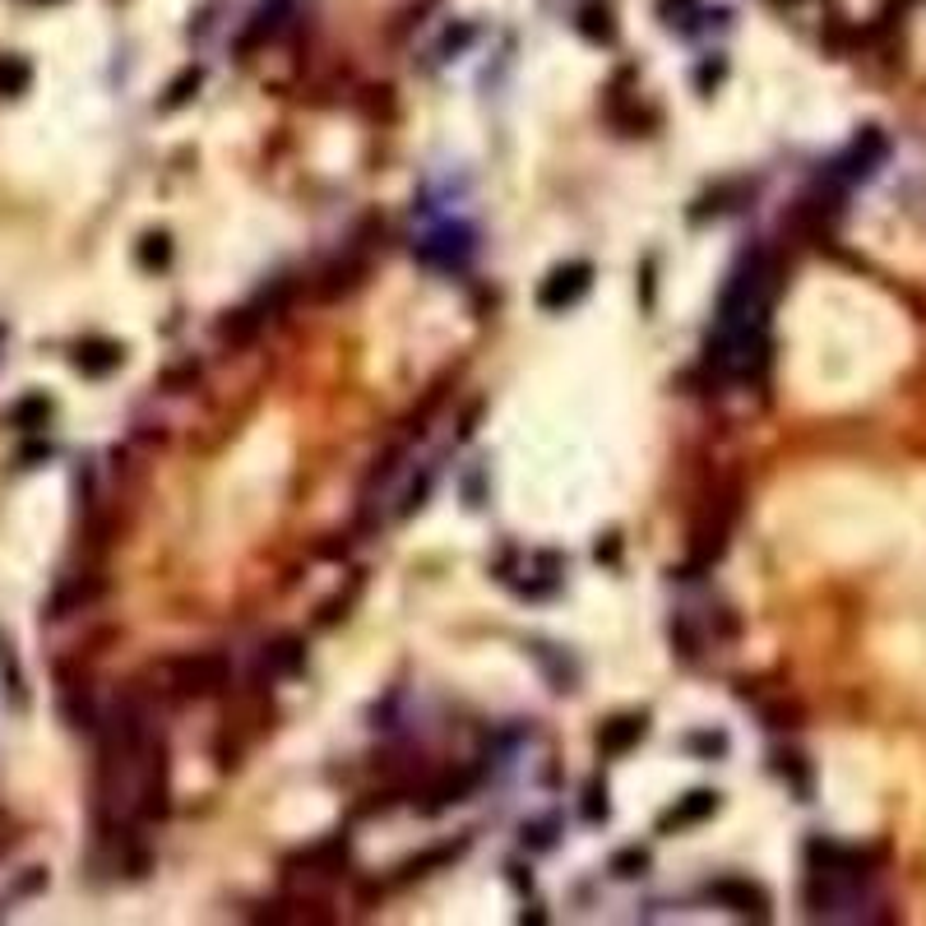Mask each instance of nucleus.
Returning a JSON list of instances; mask_svg holds the SVG:
<instances>
[{
	"mask_svg": "<svg viewBox=\"0 0 926 926\" xmlns=\"http://www.w3.org/2000/svg\"><path fill=\"white\" fill-rule=\"evenodd\" d=\"M144 685L149 695L186 704V700H213L232 685V663L223 654H181V658H163L144 667Z\"/></svg>",
	"mask_w": 926,
	"mask_h": 926,
	"instance_id": "obj_1",
	"label": "nucleus"
},
{
	"mask_svg": "<svg viewBox=\"0 0 926 926\" xmlns=\"http://www.w3.org/2000/svg\"><path fill=\"white\" fill-rule=\"evenodd\" d=\"M737 515H741V487L727 482L718 496H708V505L700 509V519L691 528V565L685 570H708L723 556L727 538H732V528H737Z\"/></svg>",
	"mask_w": 926,
	"mask_h": 926,
	"instance_id": "obj_2",
	"label": "nucleus"
},
{
	"mask_svg": "<svg viewBox=\"0 0 926 926\" xmlns=\"http://www.w3.org/2000/svg\"><path fill=\"white\" fill-rule=\"evenodd\" d=\"M371 273V242L366 236H357L339 260H333L325 273H320V297L333 302V297H348L352 288H362V279Z\"/></svg>",
	"mask_w": 926,
	"mask_h": 926,
	"instance_id": "obj_3",
	"label": "nucleus"
},
{
	"mask_svg": "<svg viewBox=\"0 0 926 926\" xmlns=\"http://www.w3.org/2000/svg\"><path fill=\"white\" fill-rule=\"evenodd\" d=\"M588 283H594V265H561V269H551L547 273V283H542V292H538V306L542 310H565V306H575L584 292H588Z\"/></svg>",
	"mask_w": 926,
	"mask_h": 926,
	"instance_id": "obj_4",
	"label": "nucleus"
},
{
	"mask_svg": "<svg viewBox=\"0 0 926 926\" xmlns=\"http://www.w3.org/2000/svg\"><path fill=\"white\" fill-rule=\"evenodd\" d=\"M343 866H348V834H333V839H325V843H315L310 853L292 857V861H288V876L333 880V876H343Z\"/></svg>",
	"mask_w": 926,
	"mask_h": 926,
	"instance_id": "obj_5",
	"label": "nucleus"
},
{
	"mask_svg": "<svg viewBox=\"0 0 926 926\" xmlns=\"http://www.w3.org/2000/svg\"><path fill=\"white\" fill-rule=\"evenodd\" d=\"M708 899L723 903V909H732L737 917H760V922L770 917V894H764L760 884H751V880H737V876L708 884Z\"/></svg>",
	"mask_w": 926,
	"mask_h": 926,
	"instance_id": "obj_6",
	"label": "nucleus"
},
{
	"mask_svg": "<svg viewBox=\"0 0 926 926\" xmlns=\"http://www.w3.org/2000/svg\"><path fill=\"white\" fill-rule=\"evenodd\" d=\"M306 667V644L302 635H279L273 644H265L260 654V681H288Z\"/></svg>",
	"mask_w": 926,
	"mask_h": 926,
	"instance_id": "obj_7",
	"label": "nucleus"
},
{
	"mask_svg": "<svg viewBox=\"0 0 926 926\" xmlns=\"http://www.w3.org/2000/svg\"><path fill=\"white\" fill-rule=\"evenodd\" d=\"M103 594H107V579L97 575V570H89V575H70L61 588H56L51 617H70V612H79V607H93Z\"/></svg>",
	"mask_w": 926,
	"mask_h": 926,
	"instance_id": "obj_8",
	"label": "nucleus"
},
{
	"mask_svg": "<svg viewBox=\"0 0 926 926\" xmlns=\"http://www.w3.org/2000/svg\"><path fill=\"white\" fill-rule=\"evenodd\" d=\"M718 811V793H708V787H700V793H691V797H681L672 811H663L658 816V834H677V830H691V824H700V820H708Z\"/></svg>",
	"mask_w": 926,
	"mask_h": 926,
	"instance_id": "obj_9",
	"label": "nucleus"
},
{
	"mask_svg": "<svg viewBox=\"0 0 926 926\" xmlns=\"http://www.w3.org/2000/svg\"><path fill=\"white\" fill-rule=\"evenodd\" d=\"M648 732V718L644 714H630V718H612V723H602V732H598V751L602 755H625L630 746H640Z\"/></svg>",
	"mask_w": 926,
	"mask_h": 926,
	"instance_id": "obj_10",
	"label": "nucleus"
},
{
	"mask_svg": "<svg viewBox=\"0 0 926 926\" xmlns=\"http://www.w3.org/2000/svg\"><path fill=\"white\" fill-rule=\"evenodd\" d=\"M121 362H126V348L107 343V339H89L74 348V366L84 371V376H107V371H116Z\"/></svg>",
	"mask_w": 926,
	"mask_h": 926,
	"instance_id": "obj_11",
	"label": "nucleus"
},
{
	"mask_svg": "<svg viewBox=\"0 0 926 926\" xmlns=\"http://www.w3.org/2000/svg\"><path fill=\"white\" fill-rule=\"evenodd\" d=\"M260 325H265V315L255 310V306H242V310H227L223 320H219V339L223 343H232V348H246L255 333H260Z\"/></svg>",
	"mask_w": 926,
	"mask_h": 926,
	"instance_id": "obj_12",
	"label": "nucleus"
},
{
	"mask_svg": "<svg viewBox=\"0 0 926 926\" xmlns=\"http://www.w3.org/2000/svg\"><path fill=\"white\" fill-rule=\"evenodd\" d=\"M464 848H468V839H459V843H441V848H431V853H422V857L403 861V876H399V880H412V876H431V871H436V866H449L455 857H464Z\"/></svg>",
	"mask_w": 926,
	"mask_h": 926,
	"instance_id": "obj_13",
	"label": "nucleus"
},
{
	"mask_svg": "<svg viewBox=\"0 0 926 926\" xmlns=\"http://www.w3.org/2000/svg\"><path fill=\"white\" fill-rule=\"evenodd\" d=\"M658 19L677 33H695V24L704 19V5L700 0H658Z\"/></svg>",
	"mask_w": 926,
	"mask_h": 926,
	"instance_id": "obj_14",
	"label": "nucleus"
},
{
	"mask_svg": "<svg viewBox=\"0 0 926 926\" xmlns=\"http://www.w3.org/2000/svg\"><path fill=\"white\" fill-rule=\"evenodd\" d=\"M880 157H884V140H880L876 130H866L861 140L853 144V153H848V163H843V167H848V176H866V172L880 163Z\"/></svg>",
	"mask_w": 926,
	"mask_h": 926,
	"instance_id": "obj_15",
	"label": "nucleus"
},
{
	"mask_svg": "<svg viewBox=\"0 0 926 926\" xmlns=\"http://www.w3.org/2000/svg\"><path fill=\"white\" fill-rule=\"evenodd\" d=\"M579 33L588 37V43H612L617 24H612V14H607V5H584L579 10Z\"/></svg>",
	"mask_w": 926,
	"mask_h": 926,
	"instance_id": "obj_16",
	"label": "nucleus"
},
{
	"mask_svg": "<svg viewBox=\"0 0 926 926\" xmlns=\"http://www.w3.org/2000/svg\"><path fill=\"white\" fill-rule=\"evenodd\" d=\"M28 79H33V70H28L24 56H0V93H5V97L24 93Z\"/></svg>",
	"mask_w": 926,
	"mask_h": 926,
	"instance_id": "obj_17",
	"label": "nucleus"
},
{
	"mask_svg": "<svg viewBox=\"0 0 926 926\" xmlns=\"http://www.w3.org/2000/svg\"><path fill=\"white\" fill-rule=\"evenodd\" d=\"M200 84H204V70H200V66H186L181 74L172 79V89H167V97H163V107L172 112V107L190 103V97H195V89H200Z\"/></svg>",
	"mask_w": 926,
	"mask_h": 926,
	"instance_id": "obj_18",
	"label": "nucleus"
},
{
	"mask_svg": "<svg viewBox=\"0 0 926 926\" xmlns=\"http://www.w3.org/2000/svg\"><path fill=\"white\" fill-rule=\"evenodd\" d=\"M167 260H172V236L167 232H149L140 242V265L144 269H167Z\"/></svg>",
	"mask_w": 926,
	"mask_h": 926,
	"instance_id": "obj_19",
	"label": "nucleus"
},
{
	"mask_svg": "<svg viewBox=\"0 0 926 926\" xmlns=\"http://www.w3.org/2000/svg\"><path fill=\"white\" fill-rule=\"evenodd\" d=\"M357 594H362V575H352V588H348V594L329 598V602L320 607V617H315V621H320V625H333V621H339V617H348V607L357 602Z\"/></svg>",
	"mask_w": 926,
	"mask_h": 926,
	"instance_id": "obj_20",
	"label": "nucleus"
},
{
	"mask_svg": "<svg viewBox=\"0 0 926 926\" xmlns=\"http://www.w3.org/2000/svg\"><path fill=\"white\" fill-rule=\"evenodd\" d=\"M612 871H617L621 880L644 876V871H648V853H644V848H621V853L612 857Z\"/></svg>",
	"mask_w": 926,
	"mask_h": 926,
	"instance_id": "obj_21",
	"label": "nucleus"
},
{
	"mask_svg": "<svg viewBox=\"0 0 926 926\" xmlns=\"http://www.w3.org/2000/svg\"><path fill=\"white\" fill-rule=\"evenodd\" d=\"M51 418V403L47 399H24L14 408V426H24V431H33V426H43Z\"/></svg>",
	"mask_w": 926,
	"mask_h": 926,
	"instance_id": "obj_22",
	"label": "nucleus"
},
{
	"mask_svg": "<svg viewBox=\"0 0 926 926\" xmlns=\"http://www.w3.org/2000/svg\"><path fill=\"white\" fill-rule=\"evenodd\" d=\"M764 723H770V727H797L801 723V704H793V700L764 704Z\"/></svg>",
	"mask_w": 926,
	"mask_h": 926,
	"instance_id": "obj_23",
	"label": "nucleus"
},
{
	"mask_svg": "<svg viewBox=\"0 0 926 926\" xmlns=\"http://www.w3.org/2000/svg\"><path fill=\"white\" fill-rule=\"evenodd\" d=\"M774 760H778V774H783V778H793V787H797V793H801V797H806V793H811V774H806V764H801V755H774Z\"/></svg>",
	"mask_w": 926,
	"mask_h": 926,
	"instance_id": "obj_24",
	"label": "nucleus"
},
{
	"mask_svg": "<svg viewBox=\"0 0 926 926\" xmlns=\"http://www.w3.org/2000/svg\"><path fill=\"white\" fill-rule=\"evenodd\" d=\"M584 820H607V783H588V793H584Z\"/></svg>",
	"mask_w": 926,
	"mask_h": 926,
	"instance_id": "obj_25",
	"label": "nucleus"
},
{
	"mask_svg": "<svg viewBox=\"0 0 926 926\" xmlns=\"http://www.w3.org/2000/svg\"><path fill=\"white\" fill-rule=\"evenodd\" d=\"M691 751H704L708 760H714V755L727 751V737L723 732H700V737H691Z\"/></svg>",
	"mask_w": 926,
	"mask_h": 926,
	"instance_id": "obj_26",
	"label": "nucleus"
},
{
	"mask_svg": "<svg viewBox=\"0 0 926 926\" xmlns=\"http://www.w3.org/2000/svg\"><path fill=\"white\" fill-rule=\"evenodd\" d=\"M186 380H200V366H195V362H190V366H176V371H172V376H167L163 385H167V389H181Z\"/></svg>",
	"mask_w": 926,
	"mask_h": 926,
	"instance_id": "obj_27",
	"label": "nucleus"
},
{
	"mask_svg": "<svg viewBox=\"0 0 926 926\" xmlns=\"http://www.w3.org/2000/svg\"><path fill=\"white\" fill-rule=\"evenodd\" d=\"M14 843H19V834H14V820H10L5 811H0V857H5V853L14 848Z\"/></svg>",
	"mask_w": 926,
	"mask_h": 926,
	"instance_id": "obj_28",
	"label": "nucleus"
},
{
	"mask_svg": "<svg viewBox=\"0 0 926 926\" xmlns=\"http://www.w3.org/2000/svg\"><path fill=\"white\" fill-rule=\"evenodd\" d=\"M778 5H793V0H778Z\"/></svg>",
	"mask_w": 926,
	"mask_h": 926,
	"instance_id": "obj_29",
	"label": "nucleus"
}]
</instances>
